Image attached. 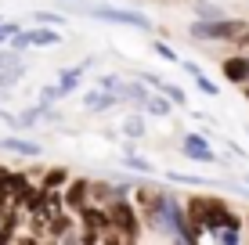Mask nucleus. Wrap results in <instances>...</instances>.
<instances>
[{
	"label": "nucleus",
	"instance_id": "nucleus-1",
	"mask_svg": "<svg viewBox=\"0 0 249 245\" xmlns=\"http://www.w3.org/2000/svg\"><path fill=\"white\" fill-rule=\"evenodd\" d=\"M108 224L119 234H108V242H137L141 238V213L134 209L130 198H112L108 202Z\"/></svg>",
	"mask_w": 249,
	"mask_h": 245
},
{
	"label": "nucleus",
	"instance_id": "nucleus-2",
	"mask_svg": "<svg viewBox=\"0 0 249 245\" xmlns=\"http://www.w3.org/2000/svg\"><path fill=\"white\" fill-rule=\"evenodd\" d=\"M246 29L249 25L242 18H213V22L195 18L188 25V36H195V40H238Z\"/></svg>",
	"mask_w": 249,
	"mask_h": 245
},
{
	"label": "nucleus",
	"instance_id": "nucleus-3",
	"mask_svg": "<svg viewBox=\"0 0 249 245\" xmlns=\"http://www.w3.org/2000/svg\"><path fill=\"white\" fill-rule=\"evenodd\" d=\"M87 15H94V18L101 22H116V25H130V29H141V33H152V22L144 18L141 11H130V7H112V4H90L83 7Z\"/></svg>",
	"mask_w": 249,
	"mask_h": 245
},
{
	"label": "nucleus",
	"instance_id": "nucleus-4",
	"mask_svg": "<svg viewBox=\"0 0 249 245\" xmlns=\"http://www.w3.org/2000/svg\"><path fill=\"white\" fill-rule=\"evenodd\" d=\"M25 76V62H22V50L7 47L0 50V87H15Z\"/></svg>",
	"mask_w": 249,
	"mask_h": 245
},
{
	"label": "nucleus",
	"instance_id": "nucleus-5",
	"mask_svg": "<svg viewBox=\"0 0 249 245\" xmlns=\"http://www.w3.org/2000/svg\"><path fill=\"white\" fill-rule=\"evenodd\" d=\"M62 206L69 209V213H80L83 206H90V180H72L65 188V195H62Z\"/></svg>",
	"mask_w": 249,
	"mask_h": 245
},
{
	"label": "nucleus",
	"instance_id": "nucleus-6",
	"mask_svg": "<svg viewBox=\"0 0 249 245\" xmlns=\"http://www.w3.org/2000/svg\"><path fill=\"white\" fill-rule=\"evenodd\" d=\"M181 148H184V155H188V159H195V163H217V151L206 145L202 133H184Z\"/></svg>",
	"mask_w": 249,
	"mask_h": 245
},
{
	"label": "nucleus",
	"instance_id": "nucleus-7",
	"mask_svg": "<svg viewBox=\"0 0 249 245\" xmlns=\"http://www.w3.org/2000/svg\"><path fill=\"white\" fill-rule=\"evenodd\" d=\"M224 80L228 83H238V87H246L249 83V54H231V58H224Z\"/></svg>",
	"mask_w": 249,
	"mask_h": 245
},
{
	"label": "nucleus",
	"instance_id": "nucleus-8",
	"mask_svg": "<svg viewBox=\"0 0 249 245\" xmlns=\"http://www.w3.org/2000/svg\"><path fill=\"white\" fill-rule=\"evenodd\" d=\"M83 105L90 108V112H108V108H116L119 105V94H112V90H90L87 98H83Z\"/></svg>",
	"mask_w": 249,
	"mask_h": 245
},
{
	"label": "nucleus",
	"instance_id": "nucleus-9",
	"mask_svg": "<svg viewBox=\"0 0 249 245\" xmlns=\"http://www.w3.org/2000/svg\"><path fill=\"white\" fill-rule=\"evenodd\" d=\"M116 94H119V101H134V105L144 108V101H148V87H144V83H123V80H119Z\"/></svg>",
	"mask_w": 249,
	"mask_h": 245
},
{
	"label": "nucleus",
	"instance_id": "nucleus-10",
	"mask_svg": "<svg viewBox=\"0 0 249 245\" xmlns=\"http://www.w3.org/2000/svg\"><path fill=\"white\" fill-rule=\"evenodd\" d=\"M25 36H29V47H54L58 40H62V36L54 33V25H40V29H29Z\"/></svg>",
	"mask_w": 249,
	"mask_h": 245
},
{
	"label": "nucleus",
	"instance_id": "nucleus-11",
	"mask_svg": "<svg viewBox=\"0 0 249 245\" xmlns=\"http://www.w3.org/2000/svg\"><path fill=\"white\" fill-rule=\"evenodd\" d=\"M0 148H4V151H15V155H40V145H36V141H22V137H0Z\"/></svg>",
	"mask_w": 249,
	"mask_h": 245
},
{
	"label": "nucleus",
	"instance_id": "nucleus-12",
	"mask_svg": "<svg viewBox=\"0 0 249 245\" xmlns=\"http://www.w3.org/2000/svg\"><path fill=\"white\" fill-rule=\"evenodd\" d=\"M144 80H148V83H152V87H159V90H162V94H166L170 101H174V105H188V94H184V90H181V87H174V83H162V80H159V76H144Z\"/></svg>",
	"mask_w": 249,
	"mask_h": 245
},
{
	"label": "nucleus",
	"instance_id": "nucleus-13",
	"mask_svg": "<svg viewBox=\"0 0 249 245\" xmlns=\"http://www.w3.org/2000/svg\"><path fill=\"white\" fill-rule=\"evenodd\" d=\"M80 80H83V65H76V69H65L62 80H58V90H62V98L72 94V90L80 87Z\"/></svg>",
	"mask_w": 249,
	"mask_h": 245
},
{
	"label": "nucleus",
	"instance_id": "nucleus-14",
	"mask_svg": "<svg viewBox=\"0 0 249 245\" xmlns=\"http://www.w3.org/2000/svg\"><path fill=\"white\" fill-rule=\"evenodd\" d=\"M144 112H152V115H170V112H174V101H170L166 94H162V98H152V94H148Z\"/></svg>",
	"mask_w": 249,
	"mask_h": 245
},
{
	"label": "nucleus",
	"instance_id": "nucleus-15",
	"mask_svg": "<svg viewBox=\"0 0 249 245\" xmlns=\"http://www.w3.org/2000/svg\"><path fill=\"white\" fill-rule=\"evenodd\" d=\"M123 133H126V137H144V119H141V115H126Z\"/></svg>",
	"mask_w": 249,
	"mask_h": 245
},
{
	"label": "nucleus",
	"instance_id": "nucleus-16",
	"mask_svg": "<svg viewBox=\"0 0 249 245\" xmlns=\"http://www.w3.org/2000/svg\"><path fill=\"white\" fill-rule=\"evenodd\" d=\"M195 11H199V18H206V22L224 18V11H220V7H213V4H206V0H195Z\"/></svg>",
	"mask_w": 249,
	"mask_h": 245
},
{
	"label": "nucleus",
	"instance_id": "nucleus-17",
	"mask_svg": "<svg viewBox=\"0 0 249 245\" xmlns=\"http://www.w3.org/2000/svg\"><path fill=\"white\" fill-rule=\"evenodd\" d=\"M33 22H40V25H65V18L54 15V11H33Z\"/></svg>",
	"mask_w": 249,
	"mask_h": 245
},
{
	"label": "nucleus",
	"instance_id": "nucleus-18",
	"mask_svg": "<svg viewBox=\"0 0 249 245\" xmlns=\"http://www.w3.org/2000/svg\"><path fill=\"white\" fill-rule=\"evenodd\" d=\"M58 184H65V170L62 166H54V170L44 173V188H58Z\"/></svg>",
	"mask_w": 249,
	"mask_h": 245
},
{
	"label": "nucleus",
	"instance_id": "nucleus-19",
	"mask_svg": "<svg viewBox=\"0 0 249 245\" xmlns=\"http://www.w3.org/2000/svg\"><path fill=\"white\" fill-rule=\"evenodd\" d=\"M213 234H217V242H224V245L238 242V227H220V231H213Z\"/></svg>",
	"mask_w": 249,
	"mask_h": 245
},
{
	"label": "nucleus",
	"instance_id": "nucleus-20",
	"mask_svg": "<svg viewBox=\"0 0 249 245\" xmlns=\"http://www.w3.org/2000/svg\"><path fill=\"white\" fill-rule=\"evenodd\" d=\"M195 83H199V90H202V94H220V87H217V83H210V80H206V76L202 72H195Z\"/></svg>",
	"mask_w": 249,
	"mask_h": 245
},
{
	"label": "nucleus",
	"instance_id": "nucleus-21",
	"mask_svg": "<svg viewBox=\"0 0 249 245\" xmlns=\"http://www.w3.org/2000/svg\"><path fill=\"white\" fill-rule=\"evenodd\" d=\"M15 33H18V22H4V18H0V44H7Z\"/></svg>",
	"mask_w": 249,
	"mask_h": 245
},
{
	"label": "nucleus",
	"instance_id": "nucleus-22",
	"mask_svg": "<svg viewBox=\"0 0 249 245\" xmlns=\"http://www.w3.org/2000/svg\"><path fill=\"white\" fill-rule=\"evenodd\" d=\"M98 87H101V90H112V94H116V87H119V76H112V72H108V76H101V80H98Z\"/></svg>",
	"mask_w": 249,
	"mask_h": 245
},
{
	"label": "nucleus",
	"instance_id": "nucleus-23",
	"mask_svg": "<svg viewBox=\"0 0 249 245\" xmlns=\"http://www.w3.org/2000/svg\"><path fill=\"white\" fill-rule=\"evenodd\" d=\"M156 54H159V58H166V62H181V58H177V50H174V47H166V44H156Z\"/></svg>",
	"mask_w": 249,
	"mask_h": 245
},
{
	"label": "nucleus",
	"instance_id": "nucleus-24",
	"mask_svg": "<svg viewBox=\"0 0 249 245\" xmlns=\"http://www.w3.org/2000/svg\"><path fill=\"white\" fill-rule=\"evenodd\" d=\"M126 166H130V170H141V173H152V166L144 163V159H134V155L126 159Z\"/></svg>",
	"mask_w": 249,
	"mask_h": 245
},
{
	"label": "nucleus",
	"instance_id": "nucleus-25",
	"mask_svg": "<svg viewBox=\"0 0 249 245\" xmlns=\"http://www.w3.org/2000/svg\"><path fill=\"white\" fill-rule=\"evenodd\" d=\"M246 98H249V83H246Z\"/></svg>",
	"mask_w": 249,
	"mask_h": 245
},
{
	"label": "nucleus",
	"instance_id": "nucleus-26",
	"mask_svg": "<svg viewBox=\"0 0 249 245\" xmlns=\"http://www.w3.org/2000/svg\"><path fill=\"white\" fill-rule=\"evenodd\" d=\"M246 227H249V216H246Z\"/></svg>",
	"mask_w": 249,
	"mask_h": 245
},
{
	"label": "nucleus",
	"instance_id": "nucleus-27",
	"mask_svg": "<svg viewBox=\"0 0 249 245\" xmlns=\"http://www.w3.org/2000/svg\"><path fill=\"white\" fill-rule=\"evenodd\" d=\"M246 184H249V177H246Z\"/></svg>",
	"mask_w": 249,
	"mask_h": 245
}]
</instances>
